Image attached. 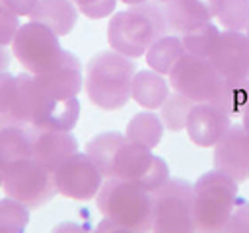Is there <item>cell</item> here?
Returning <instances> with one entry per match:
<instances>
[{
  "mask_svg": "<svg viewBox=\"0 0 249 233\" xmlns=\"http://www.w3.org/2000/svg\"><path fill=\"white\" fill-rule=\"evenodd\" d=\"M18 91L12 109V122L54 130H72L80 116L78 97L56 99L35 78V74H18Z\"/></svg>",
  "mask_w": 249,
  "mask_h": 233,
  "instance_id": "1",
  "label": "cell"
},
{
  "mask_svg": "<svg viewBox=\"0 0 249 233\" xmlns=\"http://www.w3.org/2000/svg\"><path fill=\"white\" fill-rule=\"evenodd\" d=\"M165 8L158 2H144L117 12L107 25V41L113 50L138 58L146 54L154 41L167 35Z\"/></svg>",
  "mask_w": 249,
  "mask_h": 233,
  "instance_id": "2",
  "label": "cell"
},
{
  "mask_svg": "<svg viewBox=\"0 0 249 233\" xmlns=\"http://www.w3.org/2000/svg\"><path fill=\"white\" fill-rule=\"evenodd\" d=\"M97 210L119 231H150L154 227V198L142 184L105 177L97 196Z\"/></svg>",
  "mask_w": 249,
  "mask_h": 233,
  "instance_id": "3",
  "label": "cell"
},
{
  "mask_svg": "<svg viewBox=\"0 0 249 233\" xmlns=\"http://www.w3.org/2000/svg\"><path fill=\"white\" fill-rule=\"evenodd\" d=\"M136 66L130 56L119 50H101L88 62L86 93L103 111H117L132 97V78Z\"/></svg>",
  "mask_w": 249,
  "mask_h": 233,
  "instance_id": "4",
  "label": "cell"
},
{
  "mask_svg": "<svg viewBox=\"0 0 249 233\" xmlns=\"http://www.w3.org/2000/svg\"><path fill=\"white\" fill-rule=\"evenodd\" d=\"M195 186V229L196 231H224L233 208L237 206V181L214 169L196 179Z\"/></svg>",
  "mask_w": 249,
  "mask_h": 233,
  "instance_id": "5",
  "label": "cell"
},
{
  "mask_svg": "<svg viewBox=\"0 0 249 233\" xmlns=\"http://www.w3.org/2000/svg\"><path fill=\"white\" fill-rule=\"evenodd\" d=\"M169 83L195 103H216L226 85V78L210 58L185 52L169 70Z\"/></svg>",
  "mask_w": 249,
  "mask_h": 233,
  "instance_id": "6",
  "label": "cell"
},
{
  "mask_svg": "<svg viewBox=\"0 0 249 233\" xmlns=\"http://www.w3.org/2000/svg\"><path fill=\"white\" fill-rule=\"evenodd\" d=\"M154 198V231L167 233L195 231V186L185 179H167L158 190L152 192Z\"/></svg>",
  "mask_w": 249,
  "mask_h": 233,
  "instance_id": "7",
  "label": "cell"
},
{
  "mask_svg": "<svg viewBox=\"0 0 249 233\" xmlns=\"http://www.w3.org/2000/svg\"><path fill=\"white\" fill-rule=\"evenodd\" d=\"M2 188L6 196L23 202L29 210L45 206L58 192L54 183V171L47 169L33 157H25L12 163L4 171Z\"/></svg>",
  "mask_w": 249,
  "mask_h": 233,
  "instance_id": "8",
  "label": "cell"
},
{
  "mask_svg": "<svg viewBox=\"0 0 249 233\" xmlns=\"http://www.w3.org/2000/svg\"><path fill=\"white\" fill-rule=\"evenodd\" d=\"M12 50L19 64L31 74H45L53 70L64 52L58 43V35L39 21L19 25L12 41Z\"/></svg>",
  "mask_w": 249,
  "mask_h": 233,
  "instance_id": "9",
  "label": "cell"
},
{
  "mask_svg": "<svg viewBox=\"0 0 249 233\" xmlns=\"http://www.w3.org/2000/svg\"><path fill=\"white\" fill-rule=\"evenodd\" d=\"M111 177L138 183L154 192L169 179V165L163 157L154 155L150 148L126 140L115 155Z\"/></svg>",
  "mask_w": 249,
  "mask_h": 233,
  "instance_id": "10",
  "label": "cell"
},
{
  "mask_svg": "<svg viewBox=\"0 0 249 233\" xmlns=\"http://www.w3.org/2000/svg\"><path fill=\"white\" fill-rule=\"evenodd\" d=\"M56 190L72 200H91L103 184V173L88 153H72L54 169Z\"/></svg>",
  "mask_w": 249,
  "mask_h": 233,
  "instance_id": "11",
  "label": "cell"
},
{
  "mask_svg": "<svg viewBox=\"0 0 249 233\" xmlns=\"http://www.w3.org/2000/svg\"><path fill=\"white\" fill-rule=\"evenodd\" d=\"M214 169L237 183L249 179V134L243 124H231L214 144Z\"/></svg>",
  "mask_w": 249,
  "mask_h": 233,
  "instance_id": "12",
  "label": "cell"
},
{
  "mask_svg": "<svg viewBox=\"0 0 249 233\" xmlns=\"http://www.w3.org/2000/svg\"><path fill=\"white\" fill-rule=\"evenodd\" d=\"M210 62L226 80L249 78V39L241 31H220L216 49L210 54Z\"/></svg>",
  "mask_w": 249,
  "mask_h": 233,
  "instance_id": "13",
  "label": "cell"
},
{
  "mask_svg": "<svg viewBox=\"0 0 249 233\" xmlns=\"http://www.w3.org/2000/svg\"><path fill=\"white\" fill-rule=\"evenodd\" d=\"M231 126V116L214 103H195L187 116V134L189 138L200 146H214L226 130Z\"/></svg>",
  "mask_w": 249,
  "mask_h": 233,
  "instance_id": "14",
  "label": "cell"
},
{
  "mask_svg": "<svg viewBox=\"0 0 249 233\" xmlns=\"http://www.w3.org/2000/svg\"><path fill=\"white\" fill-rule=\"evenodd\" d=\"M78 151V140L68 130L31 126V157L54 171L66 157Z\"/></svg>",
  "mask_w": 249,
  "mask_h": 233,
  "instance_id": "15",
  "label": "cell"
},
{
  "mask_svg": "<svg viewBox=\"0 0 249 233\" xmlns=\"http://www.w3.org/2000/svg\"><path fill=\"white\" fill-rule=\"evenodd\" d=\"M35 78L53 97L70 99V97H76L82 89V82H84L82 62L74 52L64 50L60 62L53 70L45 74H35Z\"/></svg>",
  "mask_w": 249,
  "mask_h": 233,
  "instance_id": "16",
  "label": "cell"
},
{
  "mask_svg": "<svg viewBox=\"0 0 249 233\" xmlns=\"http://www.w3.org/2000/svg\"><path fill=\"white\" fill-rule=\"evenodd\" d=\"M220 0H169L163 4L169 31L185 33L196 25L212 21L218 14Z\"/></svg>",
  "mask_w": 249,
  "mask_h": 233,
  "instance_id": "17",
  "label": "cell"
},
{
  "mask_svg": "<svg viewBox=\"0 0 249 233\" xmlns=\"http://www.w3.org/2000/svg\"><path fill=\"white\" fill-rule=\"evenodd\" d=\"M31 21H39L58 37L68 35L78 19V8L72 0H39L29 14Z\"/></svg>",
  "mask_w": 249,
  "mask_h": 233,
  "instance_id": "18",
  "label": "cell"
},
{
  "mask_svg": "<svg viewBox=\"0 0 249 233\" xmlns=\"http://www.w3.org/2000/svg\"><path fill=\"white\" fill-rule=\"evenodd\" d=\"M31 157V126L29 124H2L0 126V167L6 171L12 163Z\"/></svg>",
  "mask_w": 249,
  "mask_h": 233,
  "instance_id": "19",
  "label": "cell"
},
{
  "mask_svg": "<svg viewBox=\"0 0 249 233\" xmlns=\"http://www.w3.org/2000/svg\"><path fill=\"white\" fill-rule=\"evenodd\" d=\"M169 97V83L156 70H140L132 78V99L144 109H160Z\"/></svg>",
  "mask_w": 249,
  "mask_h": 233,
  "instance_id": "20",
  "label": "cell"
},
{
  "mask_svg": "<svg viewBox=\"0 0 249 233\" xmlns=\"http://www.w3.org/2000/svg\"><path fill=\"white\" fill-rule=\"evenodd\" d=\"M124 142H126V134H121L117 130H109V132H99L97 136H93L86 144V153L99 167L103 177H111L115 155Z\"/></svg>",
  "mask_w": 249,
  "mask_h": 233,
  "instance_id": "21",
  "label": "cell"
},
{
  "mask_svg": "<svg viewBox=\"0 0 249 233\" xmlns=\"http://www.w3.org/2000/svg\"><path fill=\"white\" fill-rule=\"evenodd\" d=\"M185 47L181 37L177 35H163L158 41L152 43V47L146 50L148 66L160 74H169V70L175 66V62L185 54Z\"/></svg>",
  "mask_w": 249,
  "mask_h": 233,
  "instance_id": "22",
  "label": "cell"
},
{
  "mask_svg": "<svg viewBox=\"0 0 249 233\" xmlns=\"http://www.w3.org/2000/svg\"><path fill=\"white\" fill-rule=\"evenodd\" d=\"M163 134V122L161 116H158L152 111H144V113H136L128 124H126V140L136 142L140 146L146 148H156L161 140Z\"/></svg>",
  "mask_w": 249,
  "mask_h": 233,
  "instance_id": "23",
  "label": "cell"
},
{
  "mask_svg": "<svg viewBox=\"0 0 249 233\" xmlns=\"http://www.w3.org/2000/svg\"><path fill=\"white\" fill-rule=\"evenodd\" d=\"M220 39V31L212 21H206L202 25H196L185 33H181V41L187 52L196 54V56H204L210 58L212 50L216 49Z\"/></svg>",
  "mask_w": 249,
  "mask_h": 233,
  "instance_id": "24",
  "label": "cell"
},
{
  "mask_svg": "<svg viewBox=\"0 0 249 233\" xmlns=\"http://www.w3.org/2000/svg\"><path fill=\"white\" fill-rule=\"evenodd\" d=\"M224 109L231 118L241 116L249 107V78L243 80H226V85L214 103Z\"/></svg>",
  "mask_w": 249,
  "mask_h": 233,
  "instance_id": "25",
  "label": "cell"
},
{
  "mask_svg": "<svg viewBox=\"0 0 249 233\" xmlns=\"http://www.w3.org/2000/svg\"><path fill=\"white\" fill-rule=\"evenodd\" d=\"M193 105H195V101H191L189 97L181 95L179 91L169 93L165 103L160 107L161 109V122H163V126L173 130V132L183 130L187 126V116H189V111L193 109Z\"/></svg>",
  "mask_w": 249,
  "mask_h": 233,
  "instance_id": "26",
  "label": "cell"
},
{
  "mask_svg": "<svg viewBox=\"0 0 249 233\" xmlns=\"http://www.w3.org/2000/svg\"><path fill=\"white\" fill-rule=\"evenodd\" d=\"M29 223V208L12 198L6 196L0 200V233H19Z\"/></svg>",
  "mask_w": 249,
  "mask_h": 233,
  "instance_id": "27",
  "label": "cell"
},
{
  "mask_svg": "<svg viewBox=\"0 0 249 233\" xmlns=\"http://www.w3.org/2000/svg\"><path fill=\"white\" fill-rule=\"evenodd\" d=\"M216 17L224 29H245L249 23V0H220Z\"/></svg>",
  "mask_w": 249,
  "mask_h": 233,
  "instance_id": "28",
  "label": "cell"
},
{
  "mask_svg": "<svg viewBox=\"0 0 249 233\" xmlns=\"http://www.w3.org/2000/svg\"><path fill=\"white\" fill-rule=\"evenodd\" d=\"M18 80L8 72H0V126L12 122V109L16 101Z\"/></svg>",
  "mask_w": 249,
  "mask_h": 233,
  "instance_id": "29",
  "label": "cell"
},
{
  "mask_svg": "<svg viewBox=\"0 0 249 233\" xmlns=\"http://www.w3.org/2000/svg\"><path fill=\"white\" fill-rule=\"evenodd\" d=\"M19 29V16L0 0V45H10Z\"/></svg>",
  "mask_w": 249,
  "mask_h": 233,
  "instance_id": "30",
  "label": "cell"
},
{
  "mask_svg": "<svg viewBox=\"0 0 249 233\" xmlns=\"http://www.w3.org/2000/svg\"><path fill=\"white\" fill-rule=\"evenodd\" d=\"M78 12H82L89 19H101L113 14L117 0H72Z\"/></svg>",
  "mask_w": 249,
  "mask_h": 233,
  "instance_id": "31",
  "label": "cell"
},
{
  "mask_svg": "<svg viewBox=\"0 0 249 233\" xmlns=\"http://www.w3.org/2000/svg\"><path fill=\"white\" fill-rule=\"evenodd\" d=\"M224 231H230V233H235V231L249 233V202H243V204L233 208V212H231Z\"/></svg>",
  "mask_w": 249,
  "mask_h": 233,
  "instance_id": "32",
  "label": "cell"
},
{
  "mask_svg": "<svg viewBox=\"0 0 249 233\" xmlns=\"http://www.w3.org/2000/svg\"><path fill=\"white\" fill-rule=\"evenodd\" d=\"M10 10H14L18 16H29L31 10L37 6L39 0H4Z\"/></svg>",
  "mask_w": 249,
  "mask_h": 233,
  "instance_id": "33",
  "label": "cell"
},
{
  "mask_svg": "<svg viewBox=\"0 0 249 233\" xmlns=\"http://www.w3.org/2000/svg\"><path fill=\"white\" fill-rule=\"evenodd\" d=\"M10 66V54L6 50V45H0V72H6Z\"/></svg>",
  "mask_w": 249,
  "mask_h": 233,
  "instance_id": "34",
  "label": "cell"
},
{
  "mask_svg": "<svg viewBox=\"0 0 249 233\" xmlns=\"http://www.w3.org/2000/svg\"><path fill=\"white\" fill-rule=\"evenodd\" d=\"M241 116H243V126H245V130H247V134H249V107L245 109V113H243Z\"/></svg>",
  "mask_w": 249,
  "mask_h": 233,
  "instance_id": "35",
  "label": "cell"
},
{
  "mask_svg": "<svg viewBox=\"0 0 249 233\" xmlns=\"http://www.w3.org/2000/svg\"><path fill=\"white\" fill-rule=\"evenodd\" d=\"M121 2L128 4V6H136V4H144V2H148V0H121Z\"/></svg>",
  "mask_w": 249,
  "mask_h": 233,
  "instance_id": "36",
  "label": "cell"
},
{
  "mask_svg": "<svg viewBox=\"0 0 249 233\" xmlns=\"http://www.w3.org/2000/svg\"><path fill=\"white\" fill-rule=\"evenodd\" d=\"M4 184V171H2V167H0V186Z\"/></svg>",
  "mask_w": 249,
  "mask_h": 233,
  "instance_id": "37",
  "label": "cell"
},
{
  "mask_svg": "<svg viewBox=\"0 0 249 233\" xmlns=\"http://www.w3.org/2000/svg\"><path fill=\"white\" fill-rule=\"evenodd\" d=\"M245 35H247V39H249V23H247V27H245Z\"/></svg>",
  "mask_w": 249,
  "mask_h": 233,
  "instance_id": "38",
  "label": "cell"
},
{
  "mask_svg": "<svg viewBox=\"0 0 249 233\" xmlns=\"http://www.w3.org/2000/svg\"><path fill=\"white\" fill-rule=\"evenodd\" d=\"M158 2H161V4H165V2H169V0H158Z\"/></svg>",
  "mask_w": 249,
  "mask_h": 233,
  "instance_id": "39",
  "label": "cell"
}]
</instances>
